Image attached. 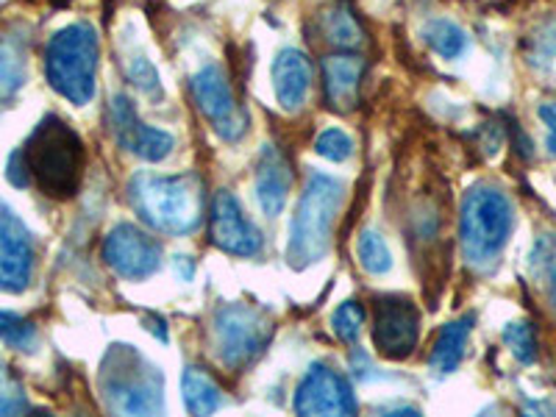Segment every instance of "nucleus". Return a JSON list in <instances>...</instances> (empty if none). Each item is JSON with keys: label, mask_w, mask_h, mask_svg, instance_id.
<instances>
[{"label": "nucleus", "mask_w": 556, "mask_h": 417, "mask_svg": "<svg viewBox=\"0 0 556 417\" xmlns=\"http://www.w3.org/2000/svg\"><path fill=\"white\" fill-rule=\"evenodd\" d=\"M128 201L139 220H146L159 235H192L206 212V187L195 173L153 176L137 173L128 181Z\"/></svg>", "instance_id": "obj_1"}, {"label": "nucleus", "mask_w": 556, "mask_h": 417, "mask_svg": "<svg viewBox=\"0 0 556 417\" xmlns=\"http://www.w3.org/2000/svg\"><path fill=\"white\" fill-rule=\"evenodd\" d=\"M23 153H26L28 170L42 195L53 198V201H67L76 195L81 187L84 167H87V148L62 117L48 114L34 128Z\"/></svg>", "instance_id": "obj_2"}, {"label": "nucleus", "mask_w": 556, "mask_h": 417, "mask_svg": "<svg viewBox=\"0 0 556 417\" xmlns=\"http://www.w3.org/2000/svg\"><path fill=\"white\" fill-rule=\"evenodd\" d=\"M515 228V212L509 198L490 184H476L465 192L459 215L462 253L470 267H493L509 242Z\"/></svg>", "instance_id": "obj_3"}, {"label": "nucleus", "mask_w": 556, "mask_h": 417, "mask_svg": "<svg viewBox=\"0 0 556 417\" xmlns=\"http://www.w3.org/2000/svg\"><path fill=\"white\" fill-rule=\"evenodd\" d=\"M342 206V184L326 173H315L306 181V190L290 223L287 260L295 270L320 262L331 245L337 215Z\"/></svg>", "instance_id": "obj_4"}, {"label": "nucleus", "mask_w": 556, "mask_h": 417, "mask_svg": "<svg viewBox=\"0 0 556 417\" xmlns=\"http://www.w3.org/2000/svg\"><path fill=\"white\" fill-rule=\"evenodd\" d=\"M98 45L96 28L87 23H73L51 37L45 51V76L59 96L73 106H84L96 96L98 76Z\"/></svg>", "instance_id": "obj_5"}, {"label": "nucleus", "mask_w": 556, "mask_h": 417, "mask_svg": "<svg viewBox=\"0 0 556 417\" xmlns=\"http://www.w3.org/2000/svg\"><path fill=\"white\" fill-rule=\"evenodd\" d=\"M103 395L121 415H156L165 409V379L131 345H114L103 362Z\"/></svg>", "instance_id": "obj_6"}, {"label": "nucleus", "mask_w": 556, "mask_h": 417, "mask_svg": "<svg viewBox=\"0 0 556 417\" xmlns=\"http://www.w3.org/2000/svg\"><path fill=\"white\" fill-rule=\"evenodd\" d=\"M270 317L251 304H223L212 320V345L215 356L231 370L251 365L273 340Z\"/></svg>", "instance_id": "obj_7"}, {"label": "nucleus", "mask_w": 556, "mask_h": 417, "mask_svg": "<svg viewBox=\"0 0 556 417\" xmlns=\"http://www.w3.org/2000/svg\"><path fill=\"white\" fill-rule=\"evenodd\" d=\"M190 89L198 112L212 123L217 137L226 139V142H237L248 131V123H251L248 112L237 103L231 81H228L226 70L220 64H206L203 70H198L190 81Z\"/></svg>", "instance_id": "obj_8"}, {"label": "nucleus", "mask_w": 556, "mask_h": 417, "mask_svg": "<svg viewBox=\"0 0 556 417\" xmlns=\"http://www.w3.org/2000/svg\"><path fill=\"white\" fill-rule=\"evenodd\" d=\"M420 340V312L404 295H387L376 301L374 345L384 359L401 362Z\"/></svg>", "instance_id": "obj_9"}, {"label": "nucleus", "mask_w": 556, "mask_h": 417, "mask_svg": "<svg viewBox=\"0 0 556 417\" xmlns=\"http://www.w3.org/2000/svg\"><path fill=\"white\" fill-rule=\"evenodd\" d=\"M103 260L121 278L142 281L162 265V248L146 231H139L131 223H123L109 231L106 242H103Z\"/></svg>", "instance_id": "obj_10"}, {"label": "nucleus", "mask_w": 556, "mask_h": 417, "mask_svg": "<svg viewBox=\"0 0 556 417\" xmlns=\"http://www.w3.org/2000/svg\"><path fill=\"white\" fill-rule=\"evenodd\" d=\"M109 126H112L117 146L126 148L134 156L146 159V162H162L176 148L173 134L162 131V128H151L139 121L137 112H134V103L126 96H114L112 103H109Z\"/></svg>", "instance_id": "obj_11"}, {"label": "nucleus", "mask_w": 556, "mask_h": 417, "mask_svg": "<svg viewBox=\"0 0 556 417\" xmlns=\"http://www.w3.org/2000/svg\"><path fill=\"white\" fill-rule=\"evenodd\" d=\"M292 406L298 415H356L351 384L326 365L309 367V374L298 384Z\"/></svg>", "instance_id": "obj_12"}, {"label": "nucleus", "mask_w": 556, "mask_h": 417, "mask_svg": "<svg viewBox=\"0 0 556 417\" xmlns=\"http://www.w3.org/2000/svg\"><path fill=\"white\" fill-rule=\"evenodd\" d=\"M34 276V240L12 208L0 203V290L23 292Z\"/></svg>", "instance_id": "obj_13"}, {"label": "nucleus", "mask_w": 556, "mask_h": 417, "mask_svg": "<svg viewBox=\"0 0 556 417\" xmlns=\"http://www.w3.org/2000/svg\"><path fill=\"white\" fill-rule=\"evenodd\" d=\"M208 231H212V242L231 256H256L262 251L260 228L242 215L240 201L228 190L217 192L212 201Z\"/></svg>", "instance_id": "obj_14"}, {"label": "nucleus", "mask_w": 556, "mask_h": 417, "mask_svg": "<svg viewBox=\"0 0 556 417\" xmlns=\"http://www.w3.org/2000/svg\"><path fill=\"white\" fill-rule=\"evenodd\" d=\"M365 76V59L356 53H337L323 59V87L334 112H354L359 103V87Z\"/></svg>", "instance_id": "obj_15"}, {"label": "nucleus", "mask_w": 556, "mask_h": 417, "mask_svg": "<svg viewBox=\"0 0 556 417\" xmlns=\"http://www.w3.org/2000/svg\"><path fill=\"white\" fill-rule=\"evenodd\" d=\"M273 89L285 112H298L312 89V62L304 51L285 48L273 59Z\"/></svg>", "instance_id": "obj_16"}, {"label": "nucleus", "mask_w": 556, "mask_h": 417, "mask_svg": "<svg viewBox=\"0 0 556 417\" xmlns=\"http://www.w3.org/2000/svg\"><path fill=\"white\" fill-rule=\"evenodd\" d=\"M292 190L290 162L278 148L267 146L256 165V201L267 217H276L285 212Z\"/></svg>", "instance_id": "obj_17"}, {"label": "nucleus", "mask_w": 556, "mask_h": 417, "mask_svg": "<svg viewBox=\"0 0 556 417\" xmlns=\"http://www.w3.org/2000/svg\"><path fill=\"white\" fill-rule=\"evenodd\" d=\"M470 329H473V317H459V320L445 323L440 334H437L434 348H431L429 365L434 367L437 374H454L459 367L462 356H465V345H468Z\"/></svg>", "instance_id": "obj_18"}, {"label": "nucleus", "mask_w": 556, "mask_h": 417, "mask_svg": "<svg viewBox=\"0 0 556 417\" xmlns=\"http://www.w3.org/2000/svg\"><path fill=\"white\" fill-rule=\"evenodd\" d=\"M181 399L190 415H212L220 406V387L201 367H187L181 376Z\"/></svg>", "instance_id": "obj_19"}, {"label": "nucleus", "mask_w": 556, "mask_h": 417, "mask_svg": "<svg viewBox=\"0 0 556 417\" xmlns=\"http://www.w3.org/2000/svg\"><path fill=\"white\" fill-rule=\"evenodd\" d=\"M320 31L326 42L337 45L342 51H351V48H359L362 45V28L356 23L354 9L348 7V3H334L329 12L323 14Z\"/></svg>", "instance_id": "obj_20"}, {"label": "nucleus", "mask_w": 556, "mask_h": 417, "mask_svg": "<svg viewBox=\"0 0 556 417\" xmlns=\"http://www.w3.org/2000/svg\"><path fill=\"white\" fill-rule=\"evenodd\" d=\"M424 39L431 51L440 53L443 59H459L468 51V34L462 31L451 20H431L424 28Z\"/></svg>", "instance_id": "obj_21"}, {"label": "nucleus", "mask_w": 556, "mask_h": 417, "mask_svg": "<svg viewBox=\"0 0 556 417\" xmlns=\"http://www.w3.org/2000/svg\"><path fill=\"white\" fill-rule=\"evenodd\" d=\"M356 256H359V265L365 267L370 276H384L392 270V253L387 248L384 237L374 228L362 231L359 242H356Z\"/></svg>", "instance_id": "obj_22"}, {"label": "nucleus", "mask_w": 556, "mask_h": 417, "mask_svg": "<svg viewBox=\"0 0 556 417\" xmlns=\"http://www.w3.org/2000/svg\"><path fill=\"white\" fill-rule=\"evenodd\" d=\"M26 84V59L12 42H0V101H12Z\"/></svg>", "instance_id": "obj_23"}, {"label": "nucleus", "mask_w": 556, "mask_h": 417, "mask_svg": "<svg viewBox=\"0 0 556 417\" xmlns=\"http://www.w3.org/2000/svg\"><path fill=\"white\" fill-rule=\"evenodd\" d=\"M504 342L520 365H534V359H538V334H534L531 323H509L504 329Z\"/></svg>", "instance_id": "obj_24"}, {"label": "nucleus", "mask_w": 556, "mask_h": 417, "mask_svg": "<svg viewBox=\"0 0 556 417\" xmlns=\"http://www.w3.org/2000/svg\"><path fill=\"white\" fill-rule=\"evenodd\" d=\"M362 326H365V306L356 304V301H345V304L337 306V312L331 315V329L340 337L342 342H356L362 334Z\"/></svg>", "instance_id": "obj_25"}, {"label": "nucleus", "mask_w": 556, "mask_h": 417, "mask_svg": "<svg viewBox=\"0 0 556 417\" xmlns=\"http://www.w3.org/2000/svg\"><path fill=\"white\" fill-rule=\"evenodd\" d=\"M28 406L23 384L7 365H0V415H26Z\"/></svg>", "instance_id": "obj_26"}, {"label": "nucleus", "mask_w": 556, "mask_h": 417, "mask_svg": "<svg viewBox=\"0 0 556 417\" xmlns=\"http://www.w3.org/2000/svg\"><path fill=\"white\" fill-rule=\"evenodd\" d=\"M531 262H534V270L548 281L551 304L556 309V237H540Z\"/></svg>", "instance_id": "obj_27"}, {"label": "nucleus", "mask_w": 556, "mask_h": 417, "mask_svg": "<svg viewBox=\"0 0 556 417\" xmlns=\"http://www.w3.org/2000/svg\"><path fill=\"white\" fill-rule=\"evenodd\" d=\"M34 337H37V331H34L31 323L12 315V312H0V340L20 348V351H28L34 345Z\"/></svg>", "instance_id": "obj_28"}, {"label": "nucleus", "mask_w": 556, "mask_h": 417, "mask_svg": "<svg viewBox=\"0 0 556 417\" xmlns=\"http://www.w3.org/2000/svg\"><path fill=\"white\" fill-rule=\"evenodd\" d=\"M315 151L323 159H329V162H345L354 153V139L348 137L345 131H340V128H329V131H323L315 139Z\"/></svg>", "instance_id": "obj_29"}, {"label": "nucleus", "mask_w": 556, "mask_h": 417, "mask_svg": "<svg viewBox=\"0 0 556 417\" xmlns=\"http://www.w3.org/2000/svg\"><path fill=\"white\" fill-rule=\"evenodd\" d=\"M128 78H131L134 87L146 96H159V73L146 56H134L128 64Z\"/></svg>", "instance_id": "obj_30"}, {"label": "nucleus", "mask_w": 556, "mask_h": 417, "mask_svg": "<svg viewBox=\"0 0 556 417\" xmlns=\"http://www.w3.org/2000/svg\"><path fill=\"white\" fill-rule=\"evenodd\" d=\"M7 178L14 184V187H20V190L31 184V170H28V162H26V153H23V148H20V151H14L12 159H9Z\"/></svg>", "instance_id": "obj_31"}, {"label": "nucleus", "mask_w": 556, "mask_h": 417, "mask_svg": "<svg viewBox=\"0 0 556 417\" xmlns=\"http://www.w3.org/2000/svg\"><path fill=\"white\" fill-rule=\"evenodd\" d=\"M540 117H543L545 128H548V153L551 156H556V109L540 106Z\"/></svg>", "instance_id": "obj_32"}, {"label": "nucleus", "mask_w": 556, "mask_h": 417, "mask_svg": "<svg viewBox=\"0 0 556 417\" xmlns=\"http://www.w3.org/2000/svg\"><path fill=\"white\" fill-rule=\"evenodd\" d=\"M176 276L184 278V281H190V278L195 276V265H192V260H187V256H176Z\"/></svg>", "instance_id": "obj_33"}]
</instances>
